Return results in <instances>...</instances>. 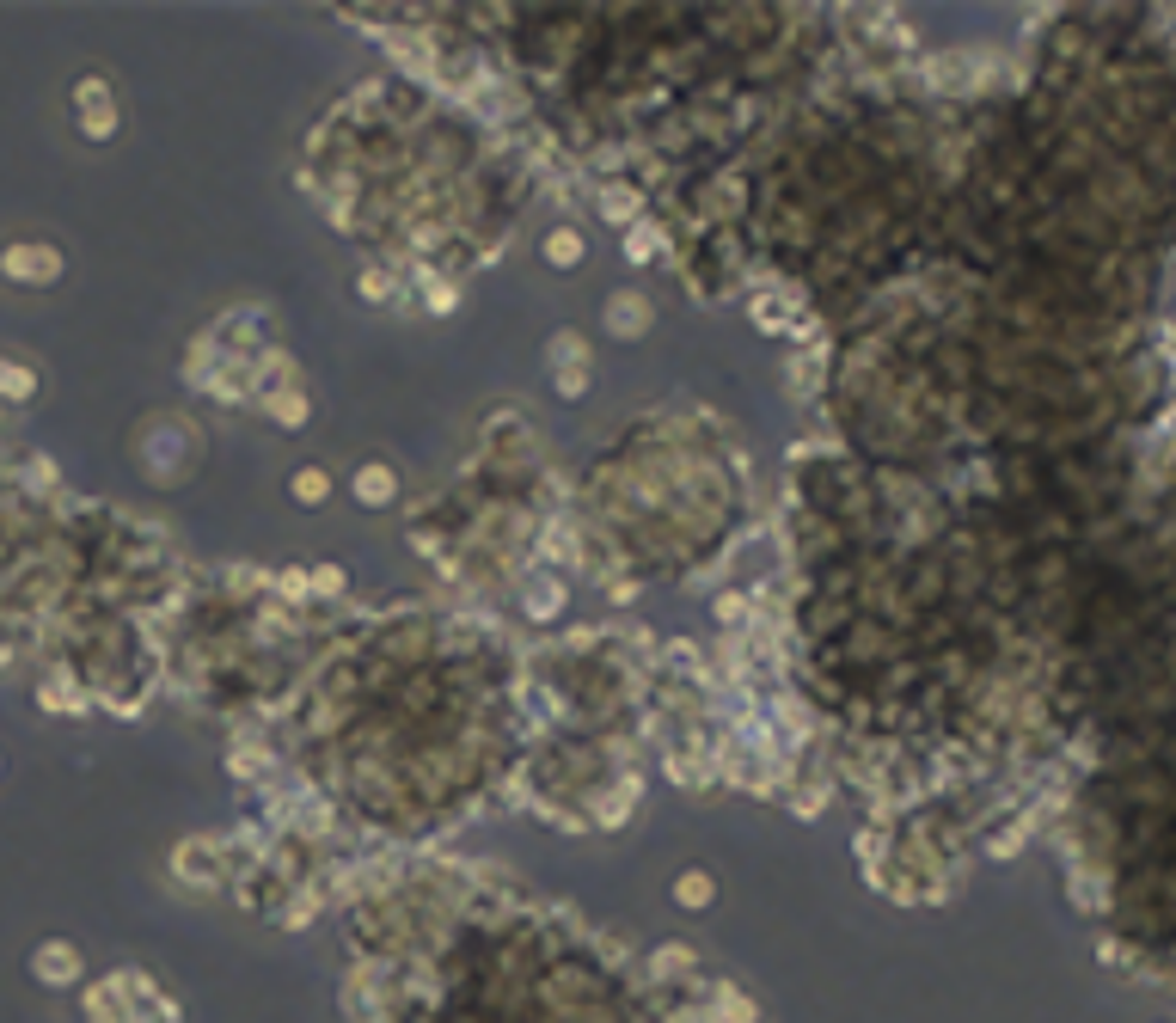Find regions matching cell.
Masks as SVG:
<instances>
[{
    "instance_id": "obj_1",
    "label": "cell",
    "mask_w": 1176,
    "mask_h": 1023,
    "mask_svg": "<svg viewBox=\"0 0 1176 1023\" xmlns=\"http://www.w3.org/2000/svg\"><path fill=\"white\" fill-rule=\"evenodd\" d=\"M0 276H6V282H25V288H50V282L62 276V252L44 246V239L6 246V252H0Z\"/></svg>"
},
{
    "instance_id": "obj_2",
    "label": "cell",
    "mask_w": 1176,
    "mask_h": 1023,
    "mask_svg": "<svg viewBox=\"0 0 1176 1023\" xmlns=\"http://www.w3.org/2000/svg\"><path fill=\"white\" fill-rule=\"evenodd\" d=\"M74 98H80V136L86 141L117 136V98H111V86H105L99 74H86V80L74 86Z\"/></svg>"
},
{
    "instance_id": "obj_3",
    "label": "cell",
    "mask_w": 1176,
    "mask_h": 1023,
    "mask_svg": "<svg viewBox=\"0 0 1176 1023\" xmlns=\"http://www.w3.org/2000/svg\"><path fill=\"white\" fill-rule=\"evenodd\" d=\"M349 496H356L362 509H387V503H398V466H387V460H362V466L349 473Z\"/></svg>"
},
{
    "instance_id": "obj_4",
    "label": "cell",
    "mask_w": 1176,
    "mask_h": 1023,
    "mask_svg": "<svg viewBox=\"0 0 1176 1023\" xmlns=\"http://www.w3.org/2000/svg\"><path fill=\"white\" fill-rule=\"evenodd\" d=\"M607 332L625 338V343L644 338V332H650V301H644L638 288H619V294L607 301Z\"/></svg>"
},
{
    "instance_id": "obj_5",
    "label": "cell",
    "mask_w": 1176,
    "mask_h": 1023,
    "mask_svg": "<svg viewBox=\"0 0 1176 1023\" xmlns=\"http://www.w3.org/2000/svg\"><path fill=\"white\" fill-rule=\"evenodd\" d=\"M31 974H37L44 987H67V981H80V950L62 944V938H50V944H37V956H31Z\"/></svg>"
},
{
    "instance_id": "obj_6",
    "label": "cell",
    "mask_w": 1176,
    "mask_h": 1023,
    "mask_svg": "<svg viewBox=\"0 0 1176 1023\" xmlns=\"http://www.w3.org/2000/svg\"><path fill=\"white\" fill-rule=\"evenodd\" d=\"M539 258L552 264V271H577L583 264V227H545V239H539Z\"/></svg>"
},
{
    "instance_id": "obj_7",
    "label": "cell",
    "mask_w": 1176,
    "mask_h": 1023,
    "mask_svg": "<svg viewBox=\"0 0 1176 1023\" xmlns=\"http://www.w3.org/2000/svg\"><path fill=\"white\" fill-rule=\"evenodd\" d=\"M545 368H552V374L588 368V338L583 332H552V338H545Z\"/></svg>"
},
{
    "instance_id": "obj_8",
    "label": "cell",
    "mask_w": 1176,
    "mask_h": 1023,
    "mask_svg": "<svg viewBox=\"0 0 1176 1023\" xmlns=\"http://www.w3.org/2000/svg\"><path fill=\"white\" fill-rule=\"evenodd\" d=\"M288 496H295L301 509H326L331 503V473L326 466H301V473H288Z\"/></svg>"
},
{
    "instance_id": "obj_9",
    "label": "cell",
    "mask_w": 1176,
    "mask_h": 1023,
    "mask_svg": "<svg viewBox=\"0 0 1176 1023\" xmlns=\"http://www.w3.org/2000/svg\"><path fill=\"white\" fill-rule=\"evenodd\" d=\"M263 417H270L276 429H301V423L313 417V405H307V393H301V387H288V393H276V399H263Z\"/></svg>"
},
{
    "instance_id": "obj_10",
    "label": "cell",
    "mask_w": 1176,
    "mask_h": 1023,
    "mask_svg": "<svg viewBox=\"0 0 1176 1023\" xmlns=\"http://www.w3.org/2000/svg\"><path fill=\"white\" fill-rule=\"evenodd\" d=\"M0 399H6V405H31V399H37V368L0 362Z\"/></svg>"
},
{
    "instance_id": "obj_11",
    "label": "cell",
    "mask_w": 1176,
    "mask_h": 1023,
    "mask_svg": "<svg viewBox=\"0 0 1176 1023\" xmlns=\"http://www.w3.org/2000/svg\"><path fill=\"white\" fill-rule=\"evenodd\" d=\"M674 901H680V907H693V913H705V907L718 901L711 871H680V877H674Z\"/></svg>"
},
{
    "instance_id": "obj_12",
    "label": "cell",
    "mask_w": 1176,
    "mask_h": 1023,
    "mask_svg": "<svg viewBox=\"0 0 1176 1023\" xmlns=\"http://www.w3.org/2000/svg\"><path fill=\"white\" fill-rule=\"evenodd\" d=\"M638 208H644V197L625 191V184H607V191H600V215H607L613 227H638Z\"/></svg>"
},
{
    "instance_id": "obj_13",
    "label": "cell",
    "mask_w": 1176,
    "mask_h": 1023,
    "mask_svg": "<svg viewBox=\"0 0 1176 1023\" xmlns=\"http://www.w3.org/2000/svg\"><path fill=\"white\" fill-rule=\"evenodd\" d=\"M37 705H44V711H86V699L74 692V681H67V675H44V686H37Z\"/></svg>"
},
{
    "instance_id": "obj_14",
    "label": "cell",
    "mask_w": 1176,
    "mask_h": 1023,
    "mask_svg": "<svg viewBox=\"0 0 1176 1023\" xmlns=\"http://www.w3.org/2000/svg\"><path fill=\"white\" fill-rule=\"evenodd\" d=\"M527 614H533V619H558V614H564V582H558V576L533 582V589H527Z\"/></svg>"
},
{
    "instance_id": "obj_15",
    "label": "cell",
    "mask_w": 1176,
    "mask_h": 1023,
    "mask_svg": "<svg viewBox=\"0 0 1176 1023\" xmlns=\"http://www.w3.org/2000/svg\"><path fill=\"white\" fill-rule=\"evenodd\" d=\"M655 252H662V233H655L650 221H644V227H625V264H655Z\"/></svg>"
},
{
    "instance_id": "obj_16",
    "label": "cell",
    "mask_w": 1176,
    "mask_h": 1023,
    "mask_svg": "<svg viewBox=\"0 0 1176 1023\" xmlns=\"http://www.w3.org/2000/svg\"><path fill=\"white\" fill-rule=\"evenodd\" d=\"M417 282H423V301H429V313H436V319L459 307V288H454V282H442L436 271H417Z\"/></svg>"
},
{
    "instance_id": "obj_17",
    "label": "cell",
    "mask_w": 1176,
    "mask_h": 1023,
    "mask_svg": "<svg viewBox=\"0 0 1176 1023\" xmlns=\"http://www.w3.org/2000/svg\"><path fill=\"white\" fill-rule=\"evenodd\" d=\"M693 968V950H680V944H668V950L650 956V981H674V974H687Z\"/></svg>"
},
{
    "instance_id": "obj_18",
    "label": "cell",
    "mask_w": 1176,
    "mask_h": 1023,
    "mask_svg": "<svg viewBox=\"0 0 1176 1023\" xmlns=\"http://www.w3.org/2000/svg\"><path fill=\"white\" fill-rule=\"evenodd\" d=\"M552 387H558V399H564V405H577L588 387H594V368H564V374H552Z\"/></svg>"
},
{
    "instance_id": "obj_19",
    "label": "cell",
    "mask_w": 1176,
    "mask_h": 1023,
    "mask_svg": "<svg viewBox=\"0 0 1176 1023\" xmlns=\"http://www.w3.org/2000/svg\"><path fill=\"white\" fill-rule=\"evenodd\" d=\"M307 582H313V595H326V601H331V595H343V589H349V576H343L337 564H326V570H313Z\"/></svg>"
},
{
    "instance_id": "obj_20",
    "label": "cell",
    "mask_w": 1176,
    "mask_h": 1023,
    "mask_svg": "<svg viewBox=\"0 0 1176 1023\" xmlns=\"http://www.w3.org/2000/svg\"><path fill=\"white\" fill-rule=\"evenodd\" d=\"M362 294H368V301H387V294H392V282H387L381 271H368V276H362Z\"/></svg>"
}]
</instances>
